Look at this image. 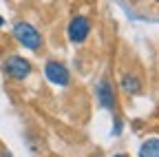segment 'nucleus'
Segmentation results:
<instances>
[{"label": "nucleus", "instance_id": "obj_1", "mask_svg": "<svg viewBox=\"0 0 159 157\" xmlns=\"http://www.w3.org/2000/svg\"><path fill=\"white\" fill-rule=\"evenodd\" d=\"M13 38H16V42L20 47H25L27 51H40L44 47V38L42 33H40L31 22H25V20H18L11 29Z\"/></svg>", "mask_w": 159, "mask_h": 157}, {"label": "nucleus", "instance_id": "obj_2", "mask_svg": "<svg viewBox=\"0 0 159 157\" xmlns=\"http://www.w3.org/2000/svg\"><path fill=\"white\" fill-rule=\"evenodd\" d=\"M2 73L13 82H25L33 73V64L25 55H9L2 60Z\"/></svg>", "mask_w": 159, "mask_h": 157}, {"label": "nucleus", "instance_id": "obj_3", "mask_svg": "<svg viewBox=\"0 0 159 157\" xmlns=\"http://www.w3.org/2000/svg\"><path fill=\"white\" fill-rule=\"evenodd\" d=\"M91 29H93V22H91V18L89 16H73L71 18V22L66 27V38H69V42L71 44H84L89 40V35H91Z\"/></svg>", "mask_w": 159, "mask_h": 157}, {"label": "nucleus", "instance_id": "obj_4", "mask_svg": "<svg viewBox=\"0 0 159 157\" xmlns=\"http://www.w3.org/2000/svg\"><path fill=\"white\" fill-rule=\"evenodd\" d=\"M44 77L53 84V86H60L64 89L71 84V71L64 62L60 60H47L44 62Z\"/></svg>", "mask_w": 159, "mask_h": 157}, {"label": "nucleus", "instance_id": "obj_5", "mask_svg": "<svg viewBox=\"0 0 159 157\" xmlns=\"http://www.w3.org/2000/svg\"><path fill=\"white\" fill-rule=\"evenodd\" d=\"M95 97L102 109H108V111H115L117 106V97H115V89L113 84L106 80V77H102L97 84H95Z\"/></svg>", "mask_w": 159, "mask_h": 157}, {"label": "nucleus", "instance_id": "obj_6", "mask_svg": "<svg viewBox=\"0 0 159 157\" xmlns=\"http://www.w3.org/2000/svg\"><path fill=\"white\" fill-rule=\"evenodd\" d=\"M119 89L126 95H137V93H142V80L135 73H124L119 77Z\"/></svg>", "mask_w": 159, "mask_h": 157}, {"label": "nucleus", "instance_id": "obj_7", "mask_svg": "<svg viewBox=\"0 0 159 157\" xmlns=\"http://www.w3.org/2000/svg\"><path fill=\"white\" fill-rule=\"evenodd\" d=\"M137 157H159V137L146 140L137 150Z\"/></svg>", "mask_w": 159, "mask_h": 157}, {"label": "nucleus", "instance_id": "obj_8", "mask_svg": "<svg viewBox=\"0 0 159 157\" xmlns=\"http://www.w3.org/2000/svg\"><path fill=\"white\" fill-rule=\"evenodd\" d=\"M111 157H126L124 153H117V155H111Z\"/></svg>", "mask_w": 159, "mask_h": 157}, {"label": "nucleus", "instance_id": "obj_9", "mask_svg": "<svg viewBox=\"0 0 159 157\" xmlns=\"http://www.w3.org/2000/svg\"><path fill=\"white\" fill-rule=\"evenodd\" d=\"M0 27H5V18L2 16H0Z\"/></svg>", "mask_w": 159, "mask_h": 157}, {"label": "nucleus", "instance_id": "obj_10", "mask_svg": "<svg viewBox=\"0 0 159 157\" xmlns=\"http://www.w3.org/2000/svg\"><path fill=\"white\" fill-rule=\"evenodd\" d=\"M155 2H159V0H155Z\"/></svg>", "mask_w": 159, "mask_h": 157}]
</instances>
